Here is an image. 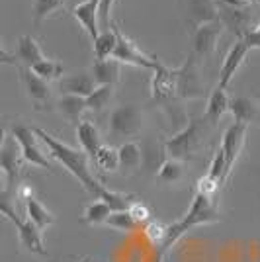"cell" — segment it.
Listing matches in <instances>:
<instances>
[{
	"instance_id": "6da1fadb",
	"label": "cell",
	"mask_w": 260,
	"mask_h": 262,
	"mask_svg": "<svg viewBox=\"0 0 260 262\" xmlns=\"http://www.w3.org/2000/svg\"><path fill=\"white\" fill-rule=\"evenodd\" d=\"M35 133H37V137L41 139V143H45V147L49 149V155L63 164L67 170L82 184V188H84L86 192H90L92 196H96V200L102 196V192H104L106 188L100 184L96 180V176L90 172L86 153H84L82 149H75V147H71V145H67V143L59 141L57 137H53L51 133H47V131L41 129V127H35Z\"/></svg>"
},
{
	"instance_id": "7a4b0ae2",
	"label": "cell",
	"mask_w": 260,
	"mask_h": 262,
	"mask_svg": "<svg viewBox=\"0 0 260 262\" xmlns=\"http://www.w3.org/2000/svg\"><path fill=\"white\" fill-rule=\"evenodd\" d=\"M215 221H219V211H217L211 196L202 194V192L196 190L194 198H192V204H190V209L178 221H174L172 225H168L164 243L161 245V252L168 251L176 241L180 239L182 235H186L188 231H192L194 227L215 223Z\"/></svg>"
},
{
	"instance_id": "3957f363",
	"label": "cell",
	"mask_w": 260,
	"mask_h": 262,
	"mask_svg": "<svg viewBox=\"0 0 260 262\" xmlns=\"http://www.w3.org/2000/svg\"><path fill=\"white\" fill-rule=\"evenodd\" d=\"M0 211H2V217L8 219L12 225L16 227L18 241H20V245L26 251H30L32 254H37V256H49V252L45 249L41 229L37 225H33L30 219H22L16 213V209L10 206V198H2Z\"/></svg>"
},
{
	"instance_id": "277c9868",
	"label": "cell",
	"mask_w": 260,
	"mask_h": 262,
	"mask_svg": "<svg viewBox=\"0 0 260 262\" xmlns=\"http://www.w3.org/2000/svg\"><path fill=\"white\" fill-rule=\"evenodd\" d=\"M204 120H190L186 123L182 129L178 133H174L166 145V153L170 159H178V161H186V159H192L198 149L202 147V139H204Z\"/></svg>"
},
{
	"instance_id": "5b68a950",
	"label": "cell",
	"mask_w": 260,
	"mask_h": 262,
	"mask_svg": "<svg viewBox=\"0 0 260 262\" xmlns=\"http://www.w3.org/2000/svg\"><path fill=\"white\" fill-rule=\"evenodd\" d=\"M24 163H26V159H24L18 141L12 137V133H4L2 147H0V166H2V172L6 178V184L2 190V198H10L14 188L18 186V180L24 170Z\"/></svg>"
},
{
	"instance_id": "8992f818",
	"label": "cell",
	"mask_w": 260,
	"mask_h": 262,
	"mask_svg": "<svg viewBox=\"0 0 260 262\" xmlns=\"http://www.w3.org/2000/svg\"><path fill=\"white\" fill-rule=\"evenodd\" d=\"M250 0H219L217 12L219 22L223 28H229V32L235 33L237 39H243L252 30V14L249 12Z\"/></svg>"
},
{
	"instance_id": "52a82bcc",
	"label": "cell",
	"mask_w": 260,
	"mask_h": 262,
	"mask_svg": "<svg viewBox=\"0 0 260 262\" xmlns=\"http://www.w3.org/2000/svg\"><path fill=\"white\" fill-rule=\"evenodd\" d=\"M143 112L135 104H123L118 106L110 114V135L114 139H129L139 135L143 129Z\"/></svg>"
},
{
	"instance_id": "ba28073f",
	"label": "cell",
	"mask_w": 260,
	"mask_h": 262,
	"mask_svg": "<svg viewBox=\"0 0 260 262\" xmlns=\"http://www.w3.org/2000/svg\"><path fill=\"white\" fill-rule=\"evenodd\" d=\"M114 30H116V35H118V45H116V51H114V57H112V59H116L119 63H125V65H131V67L149 69V71H157V69L161 67V63L157 61V57L147 55L145 51H141V49L137 47V43L121 32L118 26H114Z\"/></svg>"
},
{
	"instance_id": "9c48e42d",
	"label": "cell",
	"mask_w": 260,
	"mask_h": 262,
	"mask_svg": "<svg viewBox=\"0 0 260 262\" xmlns=\"http://www.w3.org/2000/svg\"><path fill=\"white\" fill-rule=\"evenodd\" d=\"M10 133H12V137L18 141V145H20L26 163L33 164V166H39V168H45V170L51 168V164H49V161H47V157H45V153H44V149H41V145H39L41 139L37 137L35 127L32 129V127H28V125L16 123V125L12 127Z\"/></svg>"
},
{
	"instance_id": "30bf717a",
	"label": "cell",
	"mask_w": 260,
	"mask_h": 262,
	"mask_svg": "<svg viewBox=\"0 0 260 262\" xmlns=\"http://www.w3.org/2000/svg\"><path fill=\"white\" fill-rule=\"evenodd\" d=\"M176 96L186 100L202 98L204 96V82L200 78L196 55L190 53L182 67L176 69Z\"/></svg>"
},
{
	"instance_id": "8fae6325",
	"label": "cell",
	"mask_w": 260,
	"mask_h": 262,
	"mask_svg": "<svg viewBox=\"0 0 260 262\" xmlns=\"http://www.w3.org/2000/svg\"><path fill=\"white\" fill-rule=\"evenodd\" d=\"M20 80H22L24 88H26V94L30 102L33 104L35 110H47L51 104V88L49 82L44 80L41 77H37L30 67H20Z\"/></svg>"
},
{
	"instance_id": "7c38bea8",
	"label": "cell",
	"mask_w": 260,
	"mask_h": 262,
	"mask_svg": "<svg viewBox=\"0 0 260 262\" xmlns=\"http://www.w3.org/2000/svg\"><path fill=\"white\" fill-rule=\"evenodd\" d=\"M180 4L186 12V24L190 26L192 33L204 24H211L219 20L217 2H213V0H180Z\"/></svg>"
},
{
	"instance_id": "4fadbf2b",
	"label": "cell",
	"mask_w": 260,
	"mask_h": 262,
	"mask_svg": "<svg viewBox=\"0 0 260 262\" xmlns=\"http://www.w3.org/2000/svg\"><path fill=\"white\" fill-rule=\"evenodd\" d=\"M247 129H249V125L235 121V123H231V125L227 127V131L223 133L221 149H223V153H225V161H227L229 174H231L233 164H235V161H237L239 155H241V151H243V147H245Z\"/></svg>"
},
{
	"instance_id": "5bb4252c",
	"label": "cell",
	"mask_w": 260,
	"mask_h": 262,
	"mask_svg": "<svg viewBox=\"0 0 260 262\" xmlns=\"http://www.w3.org/2000/svg\"><path fill=\"white\" fill-rule=\"evenodd\" d=\"M221 28H223V24L219 20L200 26L192 33V41H194V51L192 53L196 57H209V55L215 53L217 41H219V35H221Z\"/></svg>"
},
{
	"instance_id": "9a60e30c",
	"label": "cell",
	"mask_w": 260,
	"mask_h": 262,
	"mask_svg": "<svg viewBox=\"0 0 260 262\" xmlns=\"http://www.w3.org/2000/svg\"><path fill=\"white\" fill-rule=\"evenodd\" d=\"M249 45L245 43V39H237L235 45L229 49V53L225 55L223 59V65H221V71H219V86L227 88V84L233 80L235 73H237L241 65L245 63L247 55H249Z\"/></svg>"
},
{
	"instance_id": "2e32d148",
	"label": "cell",
	"mask_w": 260,
	"mask_h": 262,
	"mask_svg": "<svg viewBox=\"0 0 260 262\" xmlns=\"http://www.w3.org/2000/svg\"><path fill=\"white\" fill-rule=\"evenodd\" d=\"M151 96L155 100H161V102L176 96V71H170L164 65H161L157 71H153Z\"/></svg>"
},
{
	"instance_id": "e0dca14e",
	"label": "cell",
	"mask_w": 260,
	"mask_h": 262,
	"mask_svg": "<svg viewBox=\"0 0 260 262\" xmlns=\"http://www.w3.org/2000/svg\"><path fill=\"white\" fill-rule=\"evenodd\" d=\"M98 6H100V0H86V2L75 6V10H73L75 20L84 28V32L90 35L92 41L102 32L100 30V18H98Z\"/></svg>"
},
{
	"instance_id": "ac0fdd59",
	"label": "cell",
	"mask_w": 260,
	"mask_h": 262,
	"mask_svg": "<svg viewBox=\"0 0 260 262\" xmlns=\"http://www.w3.org/2000/svg\"><path fill=\"white\" fill-rule=\"evenodd\" d=\"M98 82L94 80L92 75H88L86 71H78V73H73L61 80V90L65 94H75V96H82V98H88L94 90H96Z\"/></svg>"
},
{
	"instance_id": "d6986e66",
	"label": "cell",
	"mask_w": 260,
	"mask_h": 262,
	"mask_svg": "<svg viewBox=\"0 0 260 262\" xmlns=\"http://www.w3.org/2000/svg\"><path fill=\"white\" fill-rule=\"evenodd\" d=\"M235 121L239 123H245L250 125L254 121L260 120V104L256 98H250V96H237V98H231V110Z\"/></svg>"
},
{
	"instance_id": "ffe728a7",
	"label": "cell",
	"mask_w": 260,
	"mask_h": 262,
	"mask_svg": "<svg viewBox=\"0 0 260 262\" xmlns=\"http://www.w3.org/2000/svg\"><path fill=\"white\" fill-rule=\"evenodd\" d=\"M76 139L80 143V149H82L90 159H94L96 153L100 151V147L104 145L98 127L88 120H82L76 125Z\"/></svg>"
},
{
	"instance_id": "44dd1931",
	"label": "cell",
	"mask_w": 260,
	"mask_h": 262,
	"mask_svg": "<svg viewBox=\"0 0 260 262\" xmlns=\"http://www.w3.org/2000/svg\"><path fill=\"white\" fill-rule=\"evenodd\" d=\"M57 112L65 118L69 123H80L82 121V114L88 110L86 98L82 96H75V94H63L61 98L57 100Z\"/></svg>"
},
{
	"instance_id": "7402d4cb",
	"label": "cell",
	"mask_w": 260,
	"mask_h": 262,
	"mask_svg": "<svg viewBox=\"0 0 260 262\" xmlns=\"http://www.w3.org/2000/svg\"><path fill=\"white\" fill-rule=\"evenodd\" d=\"M121 174H133L143 166V149L133 141H125L118 147Z\"/></svg>"
},
{
	"instance_id": "603a6c76",
	"label": "cell",
	"mask_w": 260,
	"mask_h": 262,
	"mask_svg": "<svg viewBox=\"0 0 260 262\" xmlns=\"http://www.w3.org/2000/svg\"><path fill=\"white\" fill-rule=\"evenodd\" d=\"M14 57L18 59V63L30 67V69H32L33 65H37L39 61H44L45 59L41 47H39V43L35 41V37H32V35H22V37L18 39Z\"/></svg>"
},
{
	"instance_id": "cb8c5ba5",
	"label": "cell",
	"mask_w": 260,
	"mask_h": 262,
	"mask_svg": "<svg viewBox=\"0 0 260 262\" xmlns=\"http://www.w3.org/2000/svg\"><path fill=\"white\" fill-rule=\"evenodd\" d=\"M231 110V98H229L227 90L223 86H217L215 90H211L209 98H207V108H206V120L215 125L217 121L221 120L225 114Z\"/></svg>"
},
{
	"instance_id": "d4e9b609",
	"label": "cell",
	"mask_w": 260,
	"mask_h": 262,
	"mask_svg": "<svg viewBox=\"0 0 260 262\" xmlns=\"http://www.w3.org/2000/svg\"><path fill=\"white\" fill-rule=\"evenodd\" d=\"M143 149V168L147 170V172H153V174H157L159 170H161V166L166 163V145L164 143H159L151 139V141H147L145 145L141 147Z\"/></svg>"
},
{
	"instance_id": "484cf974",
	"label": "cell",
	"mask_w": 260,
	"mask_h": 262,
	"mask_svg": "<svg viewBox=\"0 0 260 262\" xmlns=\"http://www.w3.org/2000/svg\"><path fill=\"white\" fill-rule=\"evenodd\" d=\"M26 217L30 219L33 225H37L41 231L47 229V227H51V225L55 223L53 211L45 208L44 204L33 196L26 200Z\"/></svg>"
},
{
	"instance_id": "4316f807",
	"label": "cell",
	"mask_w": 260,
	"mask_h": 262,
	"mask_svg": "<svg viewBox=\"0 0 260 262\" xmlns=\"http://www.w3.org/2000/svg\"><path fill=\"white\" fill-rule=\"evenodd\" d=\"M92 77L98 84H116L119 78V61L106 59V61H94L92 65Z\"/></svg>"
},
{
	"instance_id": "83f0119b",
	"label": "cell",
	"mask_w": 260,
	"mask_h": 262,
	"mask_svg": "<svg viewBox=\"0 0 260 262\" xmlns=\"http://www.w3.org/2000/svg\"><path fill=\"white\" fill-rule=\"evenodd\" d=\"M116 45H118V35H116L114 26H112V30L100 32V35L94 39V57H96V61L112 59L114 51H116Z\"/></svg>"
},
{
	"instance_id": "f1b7e54d",
	"label": "cell",
	"mask_w": 260,
	"mask_h": 262,
	"mask_svg": "<svg viewBox=\"0 0 260 262\" xmlns=\"http://www.w3.org/2000/svg\"><path fill=\"white\" fill-rule=\"evenodd\" d=\"M159 180L164 182V184H180L182 180L186 178V170H184V164L182 161L178 159H166V163L161 166V170L157 172Z\"/></svg>"
},
{
	"instance_id": "f546056e",
	"label": "cell",
	"mask_w": 260,
	"mask_h": 262,
	"mask_svg": "<svg viewBox=\"0 0 260 262\" xmlns=\"http://www.w3.org/2000/svg\"><path fill=\"white\" fill-rule=\"evenodd\" d=\"M112 211H114V209L110 208L106 202L96 200V202L88 204L86 208H84L82 219H84L86 223H90V225H106V221H108V217L112 215Z\"/></svg>"
},
{
	"instance_id": "4dcf8cb0",
	"label": "cell",
	"mask_w": 260,
	"mask_h": 262,
	"mask_svg": "<svg viewBox=\"0 0 260 262\" xmlns=\"http://www.w3.org/2000/svg\"><path fill=\"white\" fill-rule=\"evenodd\" d=\"M92 161H94L98 168H100V170H104V172H112V170L119 168L118 149H114V147H110V145H102V147H100V151H98L96 157H94Z\"/></svg>"
},
{
	"instance_id": "1f68e13d",
	"label": "cell",
	"mask_w": 260,
	"mask_h": 262,
	"mask_svg": "<svg viewBox=\"0 0 260 262\" xmlns=\"http://www.w3.org/2000/svg\"><path fill=\"white\" fill-rule=\"evenodd\" d=\"M114 98V86L112 84H98L96 90L86 98L88 110L92 112H102Z\"/></svg>"
},
{
	"instance_id": "d6a6232c",
	"label": "cell",
	"mask_w": 260,
	"mask_h": 262,
	"mask_svg": "<svg viewBox=\"0 0 260 262\" xmlns=\"http://www.w3.org/2000/svg\"><path fill=\"white\" fill-rule=\"evenodd\" d=\"M61 6H63V0H33V26L39 28Z\"/></svg>"
},
{
	"instance_id": "836d02e7",
	"label": "cell",
	"mask_w": 260,
	"mask_h": 262,
	"mask_svg": "<svg viewBox=\"0 0 260 262\" xmlns=\"http://www.w3.org/2000/svg\"><path fill=\"white\" fill-rule=\"evenodd\" d=\"M32 71L37 75V77H41L44 80H47V82H51V80H57V78H61V75H63V65L59 63V61H55V59H47L45 57L44 61H39L37 65L32 67Z\"/></svg>"
},
{
	"instance_id": "e575fe53",
	"label": "cell",
	"mask_w": 260,
	"mask_h": 262,
	"mask_svg": "<svg viewBox=\"0 0 260 262\" xmlns=\"http://www.w3.org/2000/svg\"><path fill=\"white\" fill-rule=\"evenodd\" d=\"M106 225L116 231H135L139 227V223L129 213V209H121V211H112Z\"/></svg>"
},
{
	"instance_id": "d590c367",
	"label": "cell",
	"mask_w": 260,
	"mask_h": 262,
	"mask_svg": "<svg viewBox=\"0 0 260 262\" xmlns=\"http://www.w3.org/2000/svg\"><path fill=\"white\" fill-rule=\"evenodd\" d=\"M207 176H209L213 182H217L219 186L227 180V176H229L227 161H225V153H223L221 147H219V149L215 151V155H213V161H211V164H209Z\"/></svg>"
},
{
	"instance_id": "8d00e7d4",
	"label": "cell",
	"mask_w": 260,
	"mask_h": 262,
	"mask_svg": "<svg viewBox=\"0 0 260 262\" xmlns=\"http://www.w3.org/2000/svg\"><path fill=\"white\" fill-rule=\"evenodd\" d=\"M98 200L106 202L114 211H121V209L131 208V204L135 202V196H133V194H119V192H114V190H108V188H106Z\"/></svg>"
},
{
	"instance_id": "74e56055",
	"label": "cell",
	"mask_w": 260,
	"mask_h": 262,
	"mask_svg": "<svg viewBox=\"0 0 260 262\" xmlns=\"http://www.w3.org/2000/svg\"><path fill=\"white\" fill-rule=\"evenodd\" d=\"M129 213L135 217V221H137L139 225H143V227H145L147 223H151V221H153V219H151V209L147 208L143 202H137V200L131 204Z\"/></svg>"
},
{
	"instance_id": "f35d334b",
	"label": "cell",
	"mask_w": 260,
	"mask_h": 262,
	"mask_svg": "<svg viewBox=\"0 0 260 262\" xmlns=\"http://www.w3.org/2000/svg\"><path fill=\"white\" fill-rule=\"evenodd\" d=\"M116 0H100V6H98V18H100V30L106 32L112 30L110 26V18H112V6H114Z\"/></svg>"
},
{
	"instance_id": "ab89813d",
	"label": "cell",
	"mask_w": 260,
	"mask_h": 262,
	"mask_svg": "<svg viewBox=\"0 0 260 262\" xmlns=\"http://www.w3.org/2000/svg\"><path fill=\"white\" fill-rule=\"evenodd\" d=\"M166 229H168V227H164V225L157 223V221H151V223H147V225H145V235H147L153 243L163 245L164 237H166Z\"/></svg>"
},
{
	"instance_id": "60d3db41",
	"label": "cell",
	"mask_w": 260,
	"mask_h": 262,
	"mask_svg": "<svg viewBox=\"0 0 260 262\" xmlns=\"http://www.w3.org/2000/svg\"><path fill=\"white\" fill-rule=\"evenodd\" d=\"M217 188H219V184L213 182V180L206 174L204 178H200V180H198V188H196V190H198V192H202V194H207V196H213Z\"/></svg>"
},
{
	"instance_id": "b9f144b4",
	"label": "cell",
	"mask_w": 260,
	"mask_h": 262,
	"mask_svg": "<svg viewBox=\"0 0 260 262\" xmlns=\"http://www.w3.org/2000/svg\"><path fill=\"white\" fill-rule=\"evenodd\" d=\"M243 39H245V43L249 45V49H260V26L252 28Z\"/></svg>"
},
{
	"instance_id": "7bdbcfd3",
	"label": "cell",
	"mask_w": 260,
	"mask_h": 262,
	"mask_svg": "<svg viewBox=\"0 0 260 262\" xmlns=\"http://www.w3.org/2000/svg\"><path fill=\"white\" fill-rule=\"evenodd\" d=\"M78 262H92V258H90V256H84L82 260H78Z\"/></svg>"
},
{
	"instance_id": "ee69618b",
	"label": "cell",
	"mask_w": 260,
	"mask_h": 262,
	"mask_svg": "<svg viewBox=\"0 0 260 262\" xmlns=\"http://www.w3.org/2000/svg\"><path fill=\"white\" fill-rule=\"evenodd\" d=\"M71 2H76V6H78V4H82V2H86V0H71Z\"/></svg>"
}]
</instances>
